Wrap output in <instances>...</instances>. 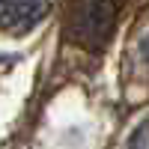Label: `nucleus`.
Here are the masks:
<instances>
[{
  "mask_svg": "<svg viewBox=\"0 0 149 149\" xmlns=\"http://www.w3.org/2000/svg\"><path fill=\"white\" fill-rule=\"evenodd\" d=\"M116 24V0H72L69 15H66V30L72 42L81 48H102Z\"/></svg>",
  "mask_w": 149,
  "mask_h": 149,
  "instance_id": "1",
  "label": "nucleus"
},
{
  "mask_svg": "<svg viewBox=\"0 0 149 149\" xmlns=\"http://www.w3.org/2000/svg\"><path fill=\"white\" fill-rule=\"evenodd\" d=\"M48 15V0H0V30L21 36L39 27Z\"/></svg>",
  "mask_w": 149,
  "mask_h": 149,
  "instance_id": "2",
  "label": "nucleus"
},
{
  "mask_svg": "<svg viewBox=\"0 0 149 149\" xmlns=\"http://www.w3.org/2000/svg\"><path fill=\"white\" fill-rule=\"evenodd\" d=\"M131 149H149V119L131 134Z\"/></svg>",
  "mask_w": 149,
  "mask_h": 149,
  "instance_id": "3",
  "label": "nucleus"
},
{
  "mask_svg": "<svg viewBox=\"0 0 149 149\" xmlns=\"http://www.w3.org/2000/svg\"><path fill=\"white\" fill-rule=\"evenodd\" d=\"M140 51H143V60H146V63H149V36H146V39H143V45H140Z\"/></svg>",
  "mask_w": 149,
  "mask_h": 149,
  "instance_id": "4",
  "label": "nucleus"
}]
</instances>
